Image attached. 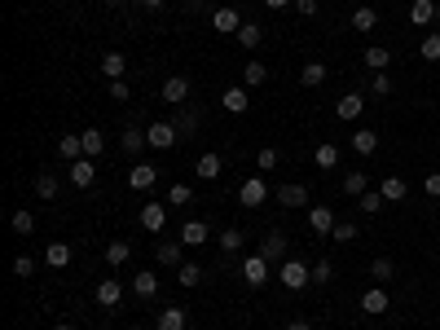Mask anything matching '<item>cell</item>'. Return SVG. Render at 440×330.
Instances as JSON below:
<instances>
[{
  "mask_svg": "<svg viewBox=\"0 0 440 330\" xmlns=\"http://www.w3.org/2000/svg\"><path fill=\"white\" fill-rule=\"evenodd\" d=\"M9 225H14V233H35V216H31V211H14Z\"/></svg>",
  "mask_w": 440,
  "mask_h": 330,
  "instance_id": "cell-45",
  "label": "cell"
},
{
  "mask_svg": "<svg viewBox=\"0 0 440 330\" xmlns=\"http://www.w3.org/2000/svg\"><path fill=\"white\" fill-rule=\"evenodd\" d=\"M220 168H224V163H220V155H216V150H207V155L194 163V172L203 176V181H216V176H220Z\"/></svg>",
  "mask_w": 440,
  "mask_h": 330,
  "instance_id": "cell-25",
  "label": "cell"
},
{
  "mask_svg": "<svg viewBox=\"0 0 440 330\" xmlns=\"http://www.w3.org/2000/svg\"><path fill=\"white\" fill-rule=\"evenodd\" d=\"M436 14H440L436 0H414V5H410V22H414V27H427Z\"/></svg>",
  "mask_w": 440,
  "mask_h": 330,
  "instance_id": "cell-22",
  "label": "cell"
},
{
  "mask_svg": "<svg viewBox=\"0 0 440 330\" xmlns=\"http://www.w3.org/2000/svg\"><path fill=\"white\" fill-rule=\"evenodd\" d=\"M79 137H84V159H97L106 150V137L97 133V128H88V133H79Z\"/></svg>",
  "mask_w": 440,
  "mask_h": 330,
  "instance_id": "cell-34",
  "label": "cell"
},
{
  "mask_svg": "<svg viewBox=\"0 0 440 330\" xmlns=\"http://www.w3.org/2000/svg\"><path fill=\"white\" fill-rule=\"evenodd\" d=\"M260 40H265V27H260V22H242V27H238V44H242V49H260Z\"/></svg>",
  "mask_w": 440,
  "mask_h": 330,
  "instance_id": "cell-26",
  "label": "cell"
},
{
  "mask_svg": "<svg viewBox=\"0 0 440 330\" xmlns=\"http://www.w3.org/2000/svg\"><path fill=\"white\" fill-rule=\"evenodd\" d=\"M330 238H335V242H356V225H352V220H339V225L330 229Z\"/></svg>",
  "mask_w": 440,
  "mask_h": 330,
  "instance_id": "cell-46",
  "label": "cell"
},
{
  "mask_svg": "<svg viewBox=\"0 0 440 330\" xmlns=\"http://www.w3.org/2000/svg\"><path fill=\"white\" fill-rule=\"evenodd\" d=\"M124 70H128V57H124V53L111 49V53L102 57V75H106V79H124Z\"/></svg>",
  "mask_w": 440,
  "mask_h": 330,
  "instance_id": "cell-24",
  "label": "cell"
},
{
  "mask_svg": "<svg viewBox=\"0 0 440 330\" xmlns=\"http://www.w3.org/2000/svg\"><path fill=\"white\" fill-rule=\"evenodd\" d=\"M176 128H181V137H185V133H194V128H198V110H181Z\"/></svg>",
  "mask_w": 440,
  "mask_h": 330,
  "instance_id": "cell-50",
  "label": "cell"
},
{
  "mask_svg": "<svg viewBox=\"0 0 440 330\" xmlns=\"http://www.w3.org/2000/svg\"><path fill=\"white\" fill-rule=\"evenodd\" d=\"M128 260H133V246H128L124 238H115L111 246H106V264H115V269H119V264H128Z\"/></svg>",
  "mask_w": 440,
  "mask_h": 330,
  "instance_id": "cell-30",
  "label": "cell"
},
{
  "mask_svg": "<svg viewBox=\"0 0 440 330\" xmlns=\"http://www.w3.org/2000/svg\"><path fill=\"white\" fill-rule=\"evenodd\" d=\"M163 225H168V203H146V207H141V229L159 233Z\"/></svg>",
  "mask_w": 440,
  "mask_h": 330,
  "instance_id": "cell-10",
  "label": "cell"
},
{
  "mask_svg": "<svg viewBox=\"0 0 440 330\" xmlns=\"http://www.w3.org/2000/svg\"><path fill=\"white\" fill-rule=\"evenodd\" d=\"M256 255H265L269 264H282V260H287V233H282V229H269L265 238H260V251H256Z\"/></svg>",
  "mask_w": 440,
  "mask_h": 330,
  "instance_id": "cell-3",
  "label": "cell"
},
{
  "mask_svg": "<svg viewBox=\"0 0 440 330\" xmlns=\"http://www.w3.org/2000/svg\"><path fill=\"white\" fill-rule=\"evenodd\" d=\"M238 203H242V207H260V203H269V185H265V176H251V181H242V190H238Z\"/></svg>",
  "mask_w": 440,
  "mask_h": 330,
  "instance_id": "cell-4",
  "label": "cell"
},
{
  "mask_svg": "<svg viewBox=\"0 0 440 330\" xmlns=\"http://www.w3.org/2000/svg\"><path fill=\"white\" fill-rule=\"evenodd\" d=\"M119 300H124V287H119L115 278H102L97 282V304H102V309H115Z\"/></svg>",
  "mask_w": 440,
  "mask_h": 330,
  "instance_id": "cell-17",
  "label": "cell"
},
{
  "mask_svg": "<svg viewBox=\"0 0 440 330\" xmlns=\"http://www.w3.org/2000/svg\"><path fill=\"white\" fill-rule=\"evenodd\" d=\"M423 190L432 194V198H440V172H432V176H427V181H423Z\"/></svg>",
  "mask_w": 440,
  "mask_h": 330,
  "instance_id": "cell-54",
  "label": "cell"
},
{
  "mask_svg": "<svg viewBox=\"0 0 440 330\" xmlns=\"http://www.w3.org/2000/svg\"><path fill=\"white\" fill-rule=\"evenodd\" d=\"M343 194H348V198H361V194H365V172H348V176H343Z\"/></svg>",
  "mask_w": 440,
  "mask_h": 330,
  "instance_id": "cell-40",
  "label": "cell"
},
{
  "mask_svg": "<svg viewBox=\"0 0 440 330\" xmlns=\"http://www.w3.org/2000/svg\"><path fill=\"white\" fill-rule=\"evenodd\" d=\"M352 150H356V155H374V150H379V133H374V128L352 133Z\"/></svg>",
  "mask_w": 440,
  "mask_h": 330,
  "instance_id": "cell-27",
  "label": "cell"
},
{
  "mask_svg": "<svg viewBox=\"0 0 440 330\" xmlns=\"http://www.w3.org/2000/svg\"><path fill=\"white\" fill-rule=\"evenodd\" d=\"M242 79H247V84H265V79H269V66L265 62H247V70H242Z\"/></svg>",
  "mask_w": 440,
  "mask_h": 330,
  "instance_id": "cell-42",
  "label": "cell"
},
{
  "mask_svg": "<svg viewBox=\"0 0 440 330\" xmlns=\"http://www.w3.org/2000/svg\"><path fill=\"white\" fill-rule=\"evenodd\" d=\"M238 27H242V18H238V9H216L211 14V31H220V35H238Z\"/></svg>",
  "mask_w": 440,
  "mask_h": 330,
  "instance_id": "cell-12",
  "label": "cell"
},
{
  "mask_svg": "<svg viewBox=\"0 0 440 330\" xmlns=\"http://www.w3.org/2000/svg\"><path fill=\"white\" fill-rule=\"evenodd\" d=\"M216 242H220V251H224V255H238V251H242V229H224Z\"/></svg>",
  "mask_w": 440,
  "mask_h": 330,
  "instance_id": "cell-36",
  "label": "cell"
},
{
  "mask_svg": "<svg viewBox=\"0 0 440 330\" xmlns=\"http://www.w3.org/2000/svg\"><path fill=\"white\" fill-rule=\"evenodd\" d=\"M330 278H335V269H330V260H317V264H313V287H326Z\"/></svg>",
  "mask_w": 440,
  "mask_h": 330,
  "instance_id": "cell-49",
  "label": "cell"
},
{
  "mask_svg": "<svg viewBox=\"0 0 440 330\" xmlns=\"http://www.w3.org/2000/svg\"><path fill=\"white\" fill-rule=\"evenodd\" d=\"M185 242H159L154 246V255H159V264H168V269H181L185 264V251H181Z\"/></svg>",
  "mask_w": 440,
  "mask_h": 330,
  "instance_id": "cell-16",
  "label": "cell"
},
{
  "mask_svg": "<svg viewBox=\"0 0 440 330\" xmlns=\"http://www.w3.org/2000/svg\"><path fill=\"white\" fill-rule=\"evenodd\" d=\"M287 330H313V326H308V322H304V317H295V322H291Z\"/></svg>",
  "mask_w": 440,
  "mask_h": 330,
  "instance_id": "cell-55",
  "label": "cell"
},
{
  "mask_svg": "<svg viewBox=\"0 0 440 330\" xmlns=\"http://www.w3.org/2000/svg\"><path fill=\"white\" fill-rule=\"evenodd\" d=\"M57 159H62V163H75V159H84V137H62V141H57Z\"/></svg>",
  "mask_w": 440,
  "mask_h": 330,
  "instance_id": "cell-19",
  "label": "cell"
},
{
  "mask_svg": "<svg viewBox=\"0 0 440 330\" xmlns=\"http://www.w3.org/2000/svg\"><path fill=\"white\" fill-rule=\"evenodd\" d=\"M119 146L128 150V155H141V150L150 146V137H146V128H137V124H128L124 128V137H119Z\"/></svg>",
  "mask_w": 440,
  "mask_h": 330,
  "instance_id": "cell-15",
  "label": "cell"
},
{
  "mask_svg": "<svg viewBox=\"0 0 440 330\" xmlns=\"http://www.w3.org/2000/svg\"><path fill=\"white\" fill-rule=\"evenodd\" d=\"M159 330H185V309H172L168 304V309L159 313Z\"/></svg>",
  "mask_w": 440,
  "mask_h": 330,
  "instance_id": "cell-32",
  "label": "cell"
},
{
  "mask_svg": "<svg viewBox=\"0 0 440 330\" xmlns=\"http://www.w3.org/2000/svg\"><path fill=\"white\" fill-rule=\"evenodd\" d=\"M291 0H265V9H287Z\"/></svg>",
  "mask_w": 440,
  "mask_h": 330,
  "instance_id": "cell-56",
  "label": "cell"
},
{
  "mask_svg": "<svg viewBox=\"0 0 440 330\" xmlns=\"http://www.w3.org/2000/svg\"><path fill=\"white\" fill-rule=\"evenodd\" d=\"M278 278H282V287H287V291H304L308 282H313V269H308L304 260H282L278 264Z\"/></svg>",
  "mask_w": 440,
  "mask_h": 330,
  "instance_id": "cell-1",
  "label": "cell"
},
{
  "mask_svg": "<svg viewBox=\"0 0 440 330\" xmlns=\"http://www.w3.org/2000/svg\"><path fill=\"white\" fill-rule=\"evenodd\" d=\"M383 203H388V198L379 194V190H365V194H361V211H365V216H374V211L383 207Z\"/></svg>",
  "mask_w": 440,
  "mask_h": 330,
  "instance_id": "cell-44",
  "label": "cell"
},
{
  "mask_svg": "<svg viewBox=\"0 0 440 330\" xmlns=\"http://www.w3.org/2000/svg\"><path fill=\"white\" fill-rule=\"evenodd\" d=\"M291 5H295V9H300V14H304V18H313V14H317V9H322V5H317V0H291Z\"/></svg>",
  "mask_w": 440,
  "mask_h": 330,
  "instance_id": "cell-53",
  "label": "cell"
},
{
  "mask_svg": "<svg viewBox=\"0 0 440 330\" xmlns=\"http://www.w3.org/2000/svg\"><path fill=\"white\" fill-rule=\"evenodd\" d=\"M242 282H247V287H265V282H269V260H265V255H247V260H242Z\"/></svg>",
  "mask_w": 440,
  "mask_h": 330,
  "instance_id": "cell-6",
  "label": "cell"
},
{
  "mask_svg": "<svg viewBox=\"0 0 440 330\" xmlns=\"http://www.w3.org/2000/svg\"><path fill=\"white\" fill-rule=\"evenodd\" d=\"M106 93H111L115 101H128V97H133V88H128L124 79H111V88H106Z\"/></svg>",
  "mask_w": 440,
  "mask_h": 330,
  "instance_id": "cell-51",
  "label": "cell"
},
{
  "mask_svg": "<svg viewBox=\"0 0 440 330\" xmlns=\"http://www.w3.org/2000/svg\"><path fill=\"white\" fill-rule=\"evenodd\" d=\"M211 238V229H207V220H189V225L181 229V242L185 246H203Z\"/></svg>",
  "mask_w": 440,
  "mask_h": 330,
  "instance_id": "cell-21",
  "label": "cell"
},
{
  "mask_svg": "<svg viewBox=\"0 0 440 330\" xmlns=\"http://www.w3.org/2000/svg\"><path fill=\"white\" fill-rule=\"evenodd\" d=\"M220 106H224L229 115H242L247 106H251V97H247V88H224V93H220Z\"/></svg>",
  "mask_w": 440,
  "mask_h": 330,
  "instance_id": "cell-20",
  "label": "cell"
},
{
  "mask_svg": "<svg viewBox=\"0 0 440 330\" xmlns=\"http://www.w3.org/2000/svg\"><path fill=\"white\" fill-rule=\"evenodd\" d=\"M106 5H124V0H106Z\"/></svg>",
  "mask_w": 440,
  "mask_h": 330,
  "instance_id": "cell-59",
  "label": "cell"
},
{
  "mask_svg": "<svg viewBox=\"0 0 440 330\" xmlns=\"http://www.w3.org/2000/svg\"><path fill=\"white\" fill-rule=\"evenodd\" d=\"M273 198H278L282 207H304V203H308V190L291 181V185H278V190H273Z\"/></svg>",
  "mask_w": 440,
  "mask_h": 330,
  "instance_id": "cell-13",
  "label": "cell"
},
{
  "mask_svg": "<svg viewBox=\"0 0 440 330\" xmlns=\"http://www.w3.org/2000/svg\"><path fill=\"white\" fill-rule=\"evenodd\" d=\"M154 181H159V168H154V163H133V168H128V185H133L137 194L154 190Z\"/></svg>",
  "mask_w": 440,
  "mask_h": 330,
  "instance_id": "cell-5",
  "label": "cell"
},
{
  "mask_svg": "<svg viewBox=\"0 0 440 330\" xmlns=\"http://www.w3.org/2000/svg\"><path fill=\"white\" fill-rule=\"evenodd\" d=\"M339 220H335V211H330L326 203H317L313 211H308V229L313 233H322V238H330V229H335Z\"/></svg>",
  "mask_w": 440,
  "mask_h": 330,
  "instance_id": "cell-7",
  "label": "cell"
},
{
  "mask_svg": "<svg viewBox=\"0 0 440 330\" xmlns=\"http://www.w3.org/2000/svg\"><path fill=\"white\" fill-rule=\"evenodd\" d=\"M370 273H374V282H379V287H383V282H392V278H396V264H392L388 255H379V260L370 264Z\"/></svg>",
  "mask_w": 440,
  "mask_h": 330,
  "instance_id": "cell-37",
  "label": "cell"
},
{
  "mask_svg": "<svg viewBox=\"0 0 440 330\" xmlns=\"http://www.w3.org/2000/svg\"><path fill=\"white\" fill-rule=\"evenodd\" d=\"M313 163H317V168H335V163H339V146H330V141H326V146H317Z\"/></svg>",
  "mask_w": 440,
  "mask_h": 330,
  "instance_id": "cell-38",
  "label": "cell"
},
{
  "mask_svg": "<svg viewBox=\"0 0 440 330\" xmlns=\"http://www.w3.org/2000/svg\"><path fill=\"white\" fill-rule=\"evenodd\" d=\"M53 330H75V326H70V322H57V326H53Z\"/></svg>",
  "mask_w": 440,
  "mask_h": 330,
  "instance_id": "cell-58",
  "label": "cell"
},
{
  "mask_svg": "<svg viewBox=\"0 0 440 330\" xmlns=\"http://www.w3.org/2000/svg\"><path fill=\"white\" fill-rule=\"evenodd\" d=\"M141 5H146V9H163V5H168V0H141Z\"/></svg>",
  "mask_w": 440,
  "mask_h": 330,
  "instance_id": "cell-57",
  "label": "cell"
},
{
  "mask_svg": "<svg viewBox=\"0 0 440 330\" xmlns=\"http://www.w3.org/2000/svg\"><path fill=\"white\" fill-rule=\"evenodd\" d=\"M256 168H260V172H273V168H278V150H273V146H265V150L256 155Z\"/></svg>",
  "mask_w": 440,
  "mask_h": 330,
  "instance_id": "cell-48",
  "label": "cell"
},
{
  "mask_svg": "<svg viewBox=\"0 0 440 330\" xmlns=\"http://www.w3.org/2000/svg\"><path fill=\"white\" fill-rule=\"evenodd\" d=\"M388 62H392V53L383 49V44H370V49H365V66L370 70H388Z\"/></svg>",
  "mask_w": 440,
  "mask_h": 330,
  "instance_id": "cell-33",
  "label": "cell"
},
{
  "mask_svg": "<svg viewBox=\"0 0 440 330\" xmlns=\"http://www.w3.org/2000/svg\"><path fill=\"white\" fill-rule=\"evenodd\" d=\"M146 137H150V150H172L176 141H181V128H176L172 119H159V124L146 128Z\"/></svg>",
  "mask_w": 440,
  "mask_h": 330,
  "instance_id": "cell-2",
  "label": "cell"
},
{
  "mask_svg": "<svg viewBox=\"0 0 440 330\" xmlns=\"http://www.w3.org/2000/svg\"><path fill=\"white\" fill-rule=\"evenodd\" d=\"M70 255H75V251H70L66 242H49V251H44V260H49V269H66V264H70Z\"/></svg>",
  "mask_w": 440,
  "mask_h": 330,
  "instance_id": "cell-29",
  "label": "cell"
},
{
  "mask_svg": "<svg viewBox=\"0 0 440 330\" xmlns=\"http://www.w3.org/2000/svg\"><path fill=\"white\" fill-rule=\"evenodd\" d=\"M379 27V9H370V5H361L352 14V31H374Z\"/></svg>",
  "mask_w": 440,
  "mask_h": 330,
  "instance_id": "cell-31",
  "label": "cell"
},
{
  "mask_svg": "<svg viewBox=\"0 0 440 330\" xmlns=\"http://www.w3.org/2000/svg\"><path fill=\"white\" fill-rule=\"evenodd\" d=\"M300 84H304V88H322V84H326V62H304Z\"/></svg>",
  "mask_w": 440,
  "mask_h": 330,
  "instance_id": "cell-23",
  "label": "cell"
},
{
  "mask_svg": "<svg viewBox=\"0 0 440 330\" xmlns=\"http://www.w3.org/2000/svg\"><path fill=\"white\" fill-rule=\"evenodd\" d=\"M388 309H392V304H388V291H383V287H374V291H365V295H361V313L383 317Z\"/></svg>",
  "mask_w": 440,
  "mask_h": 330,
  "instance_id": "cell-14",
  "label": "cell"
},
{
  "mask_svg": "<svg viewBox=\"0 0 440 330\" xmlns=\"http://www.w3.org/2000/svg\"><path fill=\"white\" fill-rule=\"evenodd\" d=\"M35 194H40V198H57V176L40 172V176H35Z\"/></svg>",
  "mask_w": 440,
  "mask_h": 330,
  "instance_id": "cell-39",
  "label": "cell"
},
{
  "mask_svg": "<svg viewBox=\"0 0 440 330\" xmlns=\"http://www.w3.org/2000/svg\"><path fill=\"white\" fill-rule=\"evenodd\" d=\"M370 97H392V79H388V70H374V79H370Z\"/></svg>",
  "mask_w": 440,
  "mask_h": 330,
  "instance_id": "cell-43",
  "label": "cell"
},
{
  "mask_svg": "<svg viewBox=\"0 0 440 330\" xmlns=\"http://www.w3.org/2000/svg\"><path fill=\"white\" fill-rule=\"evenodd\" d=\"M361 110H365V93H348V97L335 101V115H339L343 124H348V119H361Z\"/></svg>",
  "mask_w": 440,
  "mask_h": 330,
  "instance_id": "cell-11",
  "label": "cell"
},
{
  "mask_svg": "<svg viewBox=\"0 0 440 330\" xmlns=\"http://www.w3.org/2000/svg\"><path fill=\"white\" fill-rule=\"evenodd\" d=\"M133 295L137 300H154L159 295V273H133Z\"/></svg>",
  "mask_w": 440,
  "mask_h": 330,
  "instance_id": "cell-18",
  "label": "cell"
},
{
  "mask_svg": "<svg viewBox=\"0 0 440 330\" xmlns=\"http://www.w3.org/2000/svg\"><path fill=\"white\" fill-rule=\"evenodd\" d=\"M379 194H383L388 203H401V198H405V181H401V176H383V181H379Z\"/></svg>",
  "mask_w": 440,
  "mask_h": 330,
  "instance_id": "cell-28",
  "label": "cell"
},
{
  "mask_svg": "<svg viewBox=\"0 0 440 330\" xmlns=\"http://www.w3.org/2000/svg\"><path fill=\"white\" fill-rule=\"evenodd\" d=\"M176 278H181V287H198V282H203V264L185 260L181 269H176Z\"/></svg>",
  "mask_w": 440,
  "mask_h": 330,
  "instance_id": "cell-35",
  "label": "cell"
},
{
  "mask_svg": "<svg viewBox=\"0 0 440 330\" xmlns=\"http://www.w3.org/2000/svg\"><path fill=\"white\" fill-rule=\"evenodd\" d=\"M419 57H423V62H440V35H436V31L419 44Z\"/></svg>",
  "mask_w": 440,
  "mask_h": 330,
  "instance_id": "cell-41",
  "label": "cell"
},
{
  "mask_svg": "<svg viewBox=\"0 0 440 330\" xmlns=\"http://www.w3.org/2000/svg\"><path fill=\"white\" fill-rule=\"evenodd\" d=\"M14 273H18V278H31V273H35V260H31V255H18V260H14Z\"/></svg>",
  "mask_w": 440,
  "mask_h": 330,
  "instance_id": "cell-52",
  "label": "cell"
},
{
  "mask_svg": "<svg viewBox=\"0 0 440 330\" xmlns=\"http://www.w3.org/2000/svg\"><path fill=\"white\" fill-rule=\"evenodd\" d=\"M70 168V181L79 185V190H88L93 181H97V159H75V163H66Z\"/></svg>",
  "mask_w": 440,
  "mask_h": 330,
  "instance_id": "cell-8",
  "label": "cell"
},
{
  "mask_svg": "<svg viewBox=\"0 0 440 330\" xmlns=\"http://www.w3.org/2000/svg\"><path fill=\"white\" fill-rule=\"evenodd\" d=\"M189 198H194V190H189V185H172V190H168V207H185Z\"/></svg>",
  "mask_w": 440,
  "mask_h": 330,
  "instance_id": "cell-47",
  "label": "cell"
},
{
  "mask_svg": "<svg viewBox=\"0 0 440 330\" xmlns=\"http://www.w3.org/2000/svg\"><path fill=\"white\" fill-rule=\"evenodd\" d=\"M185 97H189V79L185 75H168V79H163V101H168V106H185Z\"/></svg>",
  "mask_w": 440,
  "mask_h": 330,
  "instance_id": "cell-9",
  "label": "cell"
}]
</instances>
